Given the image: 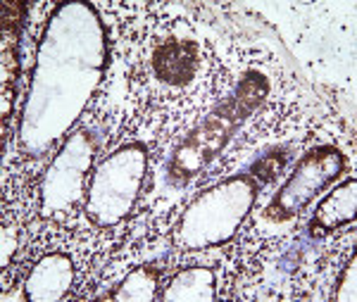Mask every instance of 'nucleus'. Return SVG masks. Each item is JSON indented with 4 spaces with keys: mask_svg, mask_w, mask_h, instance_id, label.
<instances>
[{
    "mask_svg": "<svg viewBox=\"0 0 357 302\" xmlns=\"http://www.w3.org/2000/svg\"><path fill=\"white\" fill-rule=\"evenodd\" d=\"M198 48L188 40H167L155 53V72L165 84L181 86L193 79L198 69Z\"/></svg>",
    "mask_w": 357,
    "mask_h": 302,
    "instance_id": "nucleus-1",
    "label": "nucleus"
}]
</instances>
